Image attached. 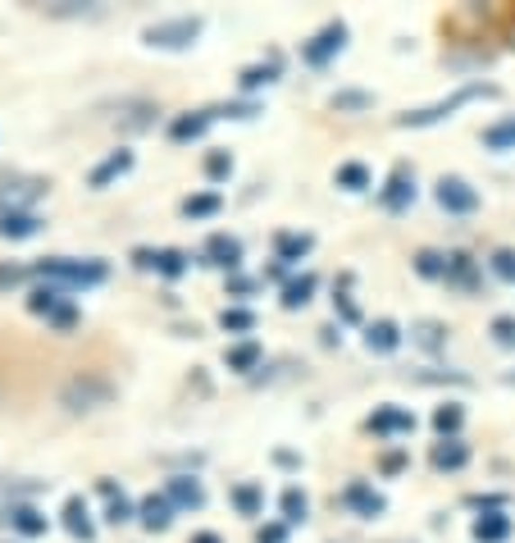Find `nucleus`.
I'll return each mask as SVG.
<instances>
[{"mask_svg": "<svg viewBox=\"0 0 515 543\" xmlns=\"http://www.w3.org/2000/svg\"><path fill=\"white\" fill-rule=\"evenodd\" d=\"M37 275L46 284H55V288L68 293V288H96V284H105L110 265L105 260H64V256H50V260L37 265Z\"/></svg>", "mask_w": 515, "mask_h": 543, "instance_id": "nucleus-1", "label": "nucleus"}, {"mask_svg": "<svg viewBox=\"0 0 515 543\" xmlns=\"http://www.w3.org/2000/svg\"><path fill=\"white\" fill-rule=\"evenodd\" d=\"M196 37H201V19H192V14H183V19H160V23H146V28H141V41L156 46V50H187Z\"/></svg>", "mask_w": 515, "mask_h": 543, "instance_id": "nucleus-2", "label": "nucleus"}, {"mask_svg": "<svg viewBox=\"0 0 515 543\" xmlns=\"http://www.w3.org/2000/svg\"><path fill=\"white\" fill-rule=\"evenodd\" d=\"M497 87H488V83H470V87H461V92H452L447 101H438V105H429V110H415V114H402L397 123L402 128H424V123H438V119H447L452 110H461L465 101H474V96H492Z\"/></svg>", "mask_w": 515, "mask_h": 543, "instance_id": "nucleus-3", "label": "nucleus"}, {"mask_svg": "<svg viewBox=\"0 0 515 543\" xmlns=\"http://www.w3.org/2000/svg\"><path fill=\"white\" fill-rule=\"evenodd\" d=\"M28 311H32V315H46V320H55L59 329H73V324H78V306H73V302H64V288H55V284H41V288H32V297H28Z\"/></svg>", "mask_w": 515, "mask_h": 543, "instance_id": "nucleus-4", "label": "nucleus"}, {"mask_svg": "<svg viewBox=\"0 0 515 543\" xmlns=\"http://www.w3.org/2000/svg\"><path fill=\"white\" fill-rule=\"evenodd\" d=\"M342 46H347V23H329V28H320V32L302 46V59L320 69V64H329Z\"/></svg>", "mask_w": 515, "mask_h": 543, "instance_id": "nucleus-5", "label": "nucleus"}, {"mask_svg": "<svg viewBox=\"0 0 515 543\" xmlns=\"http://www.w3.org/2000/svg\"><path fill=\"white\" fill-rule=\"evenodd\" d=\"M132 265H137V269H160L165 279H183V275H187V256L174 251V247H165V251L137 247V251H132Z\"/></svg>", "mask_w": 515, "mask_h": 543, "instance_id": "nucleus-6", "label": "nucleus"}, {"mask_svg": "<svg viewBox=\"0 0 515 543\" xmlns=\"http://www.w3.org/2000/svg\"><path fill=\"white\" fill-rule=\"evenodd\" d=\"M101 402H110V384L105 379H73L68 388H64V406L68 412H92V406H101Z\"/></svg>", "mask_w": 515, "mask_h": 543, "instance_id": "nucleus-7", "label": "nucleus"}, {"mask_svg": "<svg viewBox=\"0 0 515 543\" xmlns=\"http://www.w3.org/2000/svg\"><path fill=\"white\" fill-rule=\"evenodd\" d=\"M438 206L452 215H470V211H479V192L465 178H443L438 183Z\"/></svg>", "mask_w": 515, "mask_h": 543, "instance_id": "nucleus-8", "label": "nucleus"}, {"mask_svg": "<svg viewBox=\"0 0 515 543\" xmlns=\"http://www.w3.org/2000/svg\"><path fill=\"white\" fill-rule=\"evenodd\" d=\"M165 498H169L174 507H183V511H201V507H205V489H201V480H192V475H174L169 489H165Z\"/></svg>", "mask_w": 515, "mask_h": 543, "instance_id": "nucleus-9", "label": "nucleus"}, {"mask_svg": "<svg viewBox=\"0 0 515 543\" xmlns=\"http://www.w3.org/2000/svg\"><path fill=\"white\" fill-rule=\"evenodd\" d=\"M415 201V174L406 169V165H397V174L388 178V187H384V206L388 211H406Z\"/></svg>", "mask_w": 515, "mask_h": 543, "instance_id": "nucleus-10", "label": "nucleus"}, {"mask_svg": "<svg viewBox=\"0 0 515 543\" xmlns=\"http://www.w3.org/2000/svg\"><path fill=\"white\" fill-rule=\"evenodd\" d=\"M205 260L219 265V269H238V265H242V242L229 238V233H214V238L205 242Z\"/></svg>", "mask_w": 515, "mask_h": 543, "instance_id": "nucleus-11", "label": "nucleus"}, {"mask_svg": "<svg viewBox=\"0 0 515 543\" xmlns=\"http://www.w3.org/2000/svg\"><path fill=\"white\" fill-rule=\"evenodd\" d=\"M342 502H347L351 511H360V516H379V511H384V493H375L365 480H351L347 493H342Z\"/></svg>", "mask_w": 515, "mask_h": 543, "instance_id": "nucleus-12", "label": "nucleus"}, {"mask_svg": "<svg viewBox=\"0 0 515 543\" xmlns=\"http://www.w3.org/2000/svg\"><path fill=\"white\" fill-rule=\"evenodd\" d=\"M137 516H141L146 529H169V525H174V502H169L165 493H151V498H141Z\"/></svg>", "mask_w": 515, "mask_h": 543, "instance_id": "nucleus-13", "label": "nucleus"}, {"mask_svg": "<svg viewBox=\"0 0 515 543\" xmlns=\"http://www.w3.org/2000/svg\"><path fill=\"white\" fill-rule=\"evenodd\" d=\"M128 169H132V151H123V147H119V151H110V156L92 169V178H87V183H92V187H110V183H114V178H123Z\"/></svg>", "mask_w": 515, "mask_h": 543, "instance_id": "nucleus-14", "label": "nucleus"}, {"mask_svg": "<svg viewBox=\"0 0 515 543\" xmlns=\"http://www.w3.org/2000/svg\"><path fill=\"white\" fill-rule=\"evenodd\" d=\"M64 529H68L73 538H83V543H92V538H96V525H92V516H87V502H83V498H68V502H64Z\"/></svg>", "mask_w": 515, "mask_h": 543, "instance_id": "nucleus-15", "label": "nucleus"}, {"mask_svg": "<svg viewBox=\"0 0 515 543\" xmlns=\"http://www.w3.org/2000/svg\"><path fill=\"white\" fill-rule=\"evenodd\" d=\"M210 119H214V110H192V114H178V119L169 123V138H174V142H196L201 132L210 128Z\"/></svg>", "mask_w": 515, "mask_h": 543, "instance_id": "nucleus-16", "label": "nucleus"}, {"mask_svg": "<svg viewBox=\"0 0 515 543\" xmlns=\"http://www.w3.org/2000/svg\"><path fill=\"white\" fill-rule=\"evenodd\" d=\"M370 430H375V434H411V430H415V416L402 412V406H384V412L370 416Z\"/></svg>", "mask_w": 515, "mask_h": 543, "instance_id": "nucleus-17", "label": "nucleus"}, {"mask_svg": "<svg viewBox=\"0 0 515 543\" xmlns=\"http://www.w3.org/2000/svg\"><path fill=\"white\" fill-rule=\"evenodd\" d=\"M365 348H370V352H397L402 348V329L393 320H375L370 329H365Z\"/></svg>", "mask_w": 515, "mask_h": 543, "instance_id": "nucleus-18", "label": "nucleus"}, {"mask_svg": "<svg viewBox=\"0 0 515 543\" xmlns=\"http://www.w3.org/2000/svg\"><path fill=\"white\" fill-rule=\"evenodd\" d=\"M37 229H41V220H37L32 211H5V215H0V238L23 242V238H32Z\"/></svg>", "mask_w": 515, "mask_h": 543, "instance_id": "nucleus-19", "label": "nucleus"}, {"mask_svg": "<svg viewBox=\"0 0 515 543\" xmlns=\"http://www.w3.org/2000/svg\"><path fill=\"white\" fill-rule=\"evenodd\" d=\"M260 343H256V338H247V343H233L229 352H224V366L229 370H238V375H247V370H256L260 366Z\"/></svg>", "mask_w": 515, "mask_h": 543, "instance_id": "nucleus-20", "label": "nucleus"}, {"mask_svg": "<svg viewBox=\"0 0 515 543\" xmlns=\"http://www.w3.org/2000/svg\"><path fill=\"white\" fill-rule=\"evenodd\" d=\"M219 206H224V196L219 192H196V196H183V215L187 220H210V215H219Z\"/></svg>", "mask_w": 515, "mask_h": 543, "instance_id": "nucleus-21", "label": "nucleus"}, {"mask_svg": "<svg viewBox=\"0 0 515 543\" xmlns=\"http://www.w3.org/2000/svg\"><path fill=\"white\" fill-rule=\"evenodd\" d=\"M5 516H10V525H14L23 538H41V534H46V516H41L37 507H28V502L14 507V511H5Z\"/></svg>", "mask_w": 515, "mask_h": 543, "instance_id": "nucleus-22", "label": "nucleus"}, {"mask_svg": "<svg viewBox=\"0 0 515 543\" xmlns=\"http://www.w3.org/2000/svg\"><path fill=\"white\" fill-rule=\"evenodd\" d=\"M465 461H470V448L456 443V439H443V443L433 448V466H438V470H461Z\"/></svg>", "mask_w": 515, "mask_h": 543, "instance_id": "nucleus-23", "label": "nucleus"}, {"mask_svg": "<svg viewBox=\"0 0 515 543\" xmlns=\"http://www.w3.org/2000/svg\"><path fill=\"white\" fill-rule=\"evenodd\" d=\"M101 493L110 498V516H105L110 525H123V520H132V516H137V511H132V502H128V493H123L114 480H101Z\"/></svg>", "mask_w": 515, "mask_h": 543, "instance_id": "nucleus-24", "label": "nucleus"}, {"mask_svg": "<svg viewBox=\"0 0 515 543\" xmlns=\"http://www.w3.org/2000/svg\"><path fill=\"white\" fill-rule=\"evenodd\" d=\"M506 534H510V520H506L501 511H488V516L474 520V538H479V543H501Z\"/></svg>", "mask_w": 515, "mask_h": 543, "instance_id": "nucleus-25", "label": "nucleus"}, {"mask_svg": "<svg viewBox=\"0 0 515 543\" xmlns=\"http://www.w3.org/2000/svg\"><path fill=\"white\" fill-rule=\"evenodd\" d=\"M311 297H315V275H302V279L283 284V306H287V311H302Z\"/></svg>", "mask_w": 515, "mask_h": 543, "instance_id": "nucleus-26", "label": "nucleus"}, {"mask_svg": "<svg viewBox=\"0 0 515 543\" xmlns=\"http://www.w3.org/2000/svg\"><path fill=\"white\" fill-rule=\"evenodd\" d=\"M311 247H315V238H311V233H278V260H283V265L302 260Z\"/></svg>", "mask_w": 515, "mask_h": 543, "instance_id": "nucleus-27", "label": "nucleus"}, {"mask_svg": "<svg viewBox=\"0 0 515 543\" xmlns=\"http://www.w3.org/2000/svg\"><path fill=\"white\" fill-rule=\"evenodd\" d=\"M278 78V59H269V64H251V69H242L238 74V83L247 87V92H256V87H269Z\"/></svg>", "mask_w": 515, "mask_h": 543, "instance_id": "nucleus-28", "label": "nucleus"}, {"mask_svg": "<svg viewBox=\"0 0 515 543\" xmlns=\"http://www.w3.org/2000/svg\"><path fill=\"white\" fill-rule=\"evenodd\" d=\"M233 507H238L242 516H260L265 489H260V484H238V489H233Z\"/></svg>", "mask_w": 515, "mask_h": 543, "instance_id": "nucleus-29", "label": "nucleus"}, {"mask_svg": "<svg viewBox=\"0 0 515 543\" xmlns=\"http://www.w3.org/2000/svg\"><path fill=\"white\" fill-rule=\"evenodd\" d=\"M306 511H311V498H306L302 489H287V493H283V525H302Z\"/></svg>", "mask_w": 515, "mask_h": 543, "instance_id": "nucleus-30", "label": "nucleus"}, {"mask_svg": "<svg viewBox=\"0 0 515 543\" xmlns=\"http://www.w3.org/2000/svg\"><path fill=\"white\" fill-rule=\"evenodd\" d=\"M483 147H488V151H510V147H515V119L492 123V128L483 132Z\"/></svg>", "mask_w": 515, "mask_h": 543, "instance_id": "nucleus-31", "label": "nucleus"}, {"mask_svg": "<svg viewBox=\"0 0 515 543\" xmlns=\"http://www.w3.org/2000/svg\"><path fill=\"white\" fill-rule=\"evenodd\" d=\"M46 489V480H28V484H0V502H10V511L14 507H23V498H32V493H41Z\"/></svg>", "mask_w": 515, "mask_h": 543, "instance_id": "nucleus-32", "label": "nucleus"}, {"mask_svg": "<svg viewBox=\"0 0 515 543\" xmlns=\"http://www.w3.org/2000/svg\"><path fill=\"white\" fill-rule=\"evenodd\" d=\"M219 324H224L229 333H251L256 329V315L247 306H224V315H219Z\"/></svg>", "mask_w": 515, "mask_h": 543, "instance_id": "nucleus-33", "label": "nucleus"}, {"mask_svg": "<svg viewBox=\"0 0 515 543\" xmlns=\"http://www.w3.org/2000/svg\"><path fill=\"white\" fill-rule=\"evenodd\" d=\"M338 187H347V192H360V187H370V169H365V165H342L338 169Z\"/></svg>", "mask_w": 515, "mask_h": 543, "instance_id": "nucleus-34", "label": "nucleus"}, {"mask_svg": "<svg viewBox=\"0 0 515 543\" xmlns=\"http://www.w3.org/2000/svg\"><path fill=\"white\" fill-rule=\"evenodd\" d=\"M229 174H233V156H229V151H210V156H205V178H210V183H224Z\"/></svg>", "mask_w": 515, "mask_h": 543, "instance_id": "nucleus-35", "label": "nucleus"}, {"mask_svg": "<svg viewBox=\"0 0 515 543\" xmlns=\"http://www.w3.org/2000/svg\"><path fill=\"white\" fill-rule=\"evenodd\" d=\"M415 269L424 279H438V275H447V256H438V251H420L415 256Z\"/></svg>", "mask_w": 515, "mask_h": 543, "instance_id": "nucleus-36", "label": "nucleus"}, {"mask_svg": "<svg viewBox=\"0 0 515 543\" xmlns=\"http://www.w3.org/2000/svg\"><path fill=\"white\" fill-rule=\"evenodd\" d=\"M488 265H492V275H497L501 284H515V251H510V247L492 251V260H488Z\"/></svg>", "mask_w": 515, "mask_h": 543, "instance_id": "nucleus-37", "label": "nucleus"}, {"mask_svg": "<svg viewBox=\"0 0 515 543\" xmlns=\"http://www.w3.org/2000/svg\"><path fill=\"white\" fill-rule=\"evenodd\" d=\"M447 279H456V284H465V288L474 284V265H470V256H461V251L447 256Z\"/></svg>", "mask_w": 515, "mask_h": 543, "instance_id": "nucleus-38", "label": "nucleus"}, {"mask_svg": "<svg viewBox=\"0 0 515 543\" xmlns=\"http://www.w3.org/2000/svg\"><path fill=\"white\" fill-rule=\"evenodd\" d=\"M433 425H438V434H456L461 430V406H438Z\"/></svg>", "mask_w": 515, "mask_h": 543, "instance_id": "nucleus-39", "label": "nucleus"}, {"mask_svg": "<svg viewBox=\"0 0 515 543\" xmlns=\"http://www.w3.org/2000/svg\"><path fill=\"white\" fill-rule=\"evenodd\" d=\"M492 338L501 348H515V315H497L492 320Z\"/></svg>", "mask_w": 515, "mask_h": 543, "instance_id": "nucleus-40", "label": "nucleus"}, {"mask_svg": "<svg viewBox=\"0 0 515 543\" xmlns=\"http://www.w3.org/2000/svg\"><path fill=\"white\" fill-rule=\"evenodd\" d=\"M333 105H338V110H365V105H375V96H370V92H338Z\"/></svg>", "mask_w": 515, "mask_h": 543, "instance_id": "nucleus-41", "label": "nucleus"}, {"mask_svg": "<svg viewBox=\"0 0 515 543\" xmlns=\"http://www.w3.org/2000/svg\"><path fill=\"white\" fill-rule=\"evenodd\" d=\"M23 275H28L23 265H0V288H10V284H19Z\"/></svg>", "mask_w": 515, "mask_h": 543, "instance_id": "nucleus-42", "label": "nucleus"}, {"mask_svg": "<svg viewBox=\"0 0 515 543\" xmlns=\"http://www.w3.org/2000/svg\"><path fill=\"white\" fill-rule=\"evenodd\" d=\"M283 538H287V525H265L256 534V543H283Z\"/></svg>", "mask_w": 515, "mask_h": 543, "instance_id": "nucleus-43", "label": "nucleus"}, {"mask_svg": "<svg viewBox=\"0 0 515 543\" xmlns=\"http://www.w3.org/2000/svg\"><path fill=\"white\" fill-rule=\"evenodd\" d=\"M402 461H406L402 452H388V457H384V470H402Z\"/></svg>", "mask_w": 515, "mask_h": 543, "instance_id": "nucleus-44", "label": "nucleus"}, {"mask_svg": "<svg viewBox=\"0 0 515 543\" xmlns=\"http://www.w3.org/2000/svg\"><path fill=\"white\" fill-rule=\"evenodd\" d=\"M192 543H224L219 534H210V529H201V534H192Z\"/></svg>", "mask_w": 515, "mask_h": 543, "instance_id": "nucleus-45", "label": "nucleus"}]
</instances>
